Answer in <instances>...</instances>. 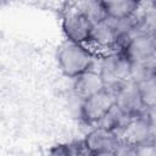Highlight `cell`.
I'll list each match as a JSON object with an SVG mask.
<instances>
[{
  "label": "cell",
  "instance_id": "obj_1",
  "mask_svg": "<svg viewBox=\"0 0 156 156\" xmlns=\"http://www.w3.org/2000/svg\"><path fill=\"white\" fill-rule=\"evenodd\" d=\"M56 60L61 72L66 77L74 79L93 69L95 55L87 45L65 40L57 48Z\"/></svg>",
  "mask_w": 156,
  "mask_h": 156
},
{
  "label": "cell",
  "instance_id": "obj_2",
  "mask_svg": "<svg viewBox=\"0 0 156 156\" xmlns=\"http://www.w3.org/2000/svg\"><path fill=\"white\" fill-rule=\"evenodd\" d=\"M98 71L104 79L106 89L115 93L123 84L132 80V62L122 51L105 54Z\"/></svg>",
  "mask_w": 156,
  "mask_h": 156
},
{
  "label": "cell",
  "instance_id": "obj_3",
  "mask_svg": "<svg viewBox=\"0 0 156 156\" xmlns=\"http://www.w3.org/2000/svg\"><path fill=\"white\" fill-rule=\"evenodd\" d=\"M61 27L66 40L83 45L90 44L94 32V24L78 9L77 4H72L67 10H65Z\"/></svg>",
  "mask_w": 156,
  "mask_h": 156
},
{
  "label": "cell",
  "instance_id": "obj_4",
  "mask_svg": "<svg viewBox=\"0 0 156 156\" xmlns=\"http://www.w3.org/2000/svg\"><path fill=\"white\" fill-rule=\"evenodd\" d=\"M116 104V94L112 90L104 91L82 100L79 107V117L88 126H99L108 111Z\"/></svg>",
  "mask_w": 156,
  "mask_h": 156
},
{
  "label": "cell",
  "instance_id": "obj_5",
  "mask_svg": "<svg viewBox=\"0 0 156 156\" xmlns=\"http://www.w3.org/2000/svg\"><path fill=\"white\" fill-rule=\"evenodd\" d=\"M155 121L151 117L149 111H145L140 115L133 116L127 124V127L119 134L121 140L129 144L136 145L150 138H152Z\"/></svg>",
  "mask_w": 156,
  "mask_h": 156
},
{
  "label": "cell",
  "instance_id": "obj_6",
  "mask_svg": "<svg viewBox=\"0 0 156 156\" xmlns=\"http://www.w3.org/2000/svg\"><path fill=\"white\" fill-rule=\"evenodd\" d=\"M119 141L121 138L116 132L102 126H95L83 139L88 154L113 152Z\"/></svg>",
  "mask_w": 156,
  "mask_h": 156
},
{
  "label": "cell",
  "instance_id": "obj_7",
  "mask_svg": "<svg viewBox=\"0 0 156 156\" xmlns=\"http://www.w3.org/2000/svg\"><path fill=\"white\" fill-rule=\"evenodd\" d=\"M155 51L156 35L140 32L130 38V40L128 41L122 52L129 58L132 63H134L154 58Z\"/></svg>",
  "mask_w": 156,
  "mask_h": 156
},
{
  "label": "cell",
  "instance_id": "obj_8",
  "mask_svg": "<svg viewBox=\"0 0 156 156\" xmlns=\"http://www.w3.org/2000/svg\"><path fill=\"white\" fill-rule=\"evenodd\" d=\"M116 105L130 116H136L145 112V107L141 101L139 87L133 80L127 82L116 90Z\"/></svg>",
  "mask_w": 156,
  "mask_h": 156
},
{
  "label": "cell",
  "instance_id": "obj_9",
  "mask_svg": "<svg viewBox=\"0 0 156 156\" xmlns=\"http://www.w3.org/2000/svg\"><path fill=\"white\" fill-rule=\"evenodd\" d=\"M105 89L106 87L100 72L95 71L94 68L73 79V90L82 100L96 95Z\"/></svg>",
  "mask_w": 156,
  "mask_h": 156
},
{
  "label": "cell",
  "instance_id": "obj_10",
  "mask_svg": "<svg viewBox=\"0 0 156 156\" xmlns=\"http://www.w3.org/2000/svg\"><path fill=\"white\" fill-rule=\"evenodd\" d=\"M107 18L112 21H127L139 15L141 2L135 0H115L104 1Z\"/></svg>",
  "mask_w": 156,
  "mask_h": 156
},
{
  "label": "cell",
  "instance_id": "obj_11",
  "mask_svg": "<svg viewBox=\"0 0 156 156\" xmlns=\"http://www.w3.org/2000/svg\"><path fill=\"white\" fill-rule=\"evenodd\" d=\"M132 117L133 116L128 115L127 112H124L122 108H119L115 104V106L108 111V113L105 116V118L101 121V123L99 126L106 127L107 129L113 130L119 135L122 133V130L127 127V124L129 123Z\"/></svg>",
  "mask_w": 156,
  "mask_h": 156
},
{
  "label": "cell",
  "instance_id": "obj_12",
  "mask_svg": "<svg viewBox=\"0 0 156 156\" xmlns=\"http://www.w3.org/2000/svg\"><path fill=\"white\" fill-rule=\"evenodd\" d=\"M76 4L78 9L91 21L94 26L107 20V12H106L104 1L89 0V1H82V2H76Z\"/></svg>",
  "mask_w": 156,
  "mask_h": 156
},
{
  "label": "cell",
  "instance_id": "obj_13",
  "mask_svg": "<svg viewBox=\"0 0 156 156\" xmlns=\"http://www.w3.org/2000/svg\"><path fill=\"white\" fill-rule=\"evenodd\" d=\"M139 29L140 32L156 35V0L146 4L141 2L139 12Z\"/></svg>",
  "mask_w": 156,
  "mask_h": 156
},
{
  "label": "cell",
  "instance_id": "obj_14",
  "mask_svg": "<svg viewBox=\"0 0 156 156\" xmlns=\"http://www.w3.org/2000/svg\"><path fill=\"white\" fill-rule=\"evenodd\" d=\"M49 156H88V151L83 140H73L58 143L51 146L48 151Z\"/></svg>",
  "mask_w": 156,
  "mask_h": 156
},
{
  "label": "cell",
  "instance_id": "obj_15",
  "mask_svg": "<svg viewBox=\"0 0 156 156\" xmlns=\"http://www.w3.org/2000/svg\"><path fill=\"white\" fill-rule=\"evenodd\" d=\"M143 105L146 111H156V76L138 83Z\"/></svg>",
  "mask_w": 156,
  "mask_h": 156
},
{
  "label": "cell",
  "instance_id": "obj_16",
  "mask_svg": "<svg viewBox=\"0 0 156 156\" xmlns=\"http://www.w3.org/2000/svg\"><path fill=\"white\" fill-rule=\"evenodd\" d=\"M156 76V60H146L141 62L132 63V80L134 83H141L149 78Z\"/></svg>",
  "mask_w": 156,
  "mask_h": 156
},
{
  "label": "cell",
  "instance_id": "obj_17",
  "mask_svg": "<svg viewBox=\"0 0 156 156\" xmlns=\"http://www.w3.org/2000/svg\"><path fill=\"white\" fill-rule=\"evenodd\" d=\"M135 156H156V140L150 138L135 145Z\"/></svg>",
  "mask_w": 156,
  "mask_h": 156
},
{
  "label": "cell",
  "instance_id": "obj_18",
  "mask_svg": "<svg viewBox=\"0 0 156 156\" xmlns=\"http://www.w3.org/2000/svg\"><path fill=\"white\" fill-rule=\"evenodd\" d=\"M113 154L115 156H135V145L121 140Z\"/></svg>",
  "mask_w": 156,
  "mask_h": 156
},
{
  "label": "cell",
  "instance_id": "obj_19",
  "mask_svg": "<svg viewBox=\"0 0 156 156\" xmlns=\"http://www.w3.org/2000/svg\"><path fill=\"white\" fill-rule=\"evenodd\" d=\"M88 156H115L113 152H99V154H88Z\"/></svg>",
  "mask_w": 156,
  "mask_h": 156
},
{
  "label": "cell",
  "instance_id": "obj_20",
  "mask_svg": "<svg viewBox=\"0 0 156 156\" xmlns=\"http://www.w3.org/2000/svg\"><path fill=\"white\" fill-rule=\"evenodd\" d=\"M154 58H155V60H156V51H155V56H154Z\"/></svg>",
  "mask_w": 156,
  "mask_h": 156
}]
</instances>
